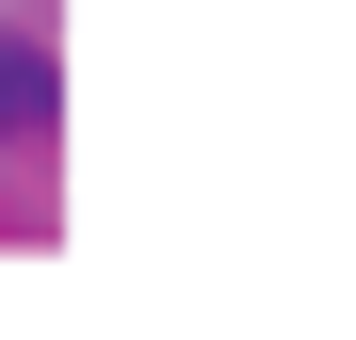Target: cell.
I'll return each mask as SVG.
<instances>
[{"mask_svg": "<svg viewBox=\"0 0 356 340\" xmlns=\"http://www.w3.org/2000/svg\"><path fill=\"white\" fill-rule=\"evenodd\" d=\"M0 130H49V65H33V33H0Z\"/></svg>", "mask_w": 356, "mask_h": 340, "instance_id": "cell-1", "label": "cell"}]
</instances>
